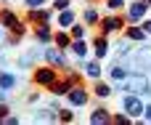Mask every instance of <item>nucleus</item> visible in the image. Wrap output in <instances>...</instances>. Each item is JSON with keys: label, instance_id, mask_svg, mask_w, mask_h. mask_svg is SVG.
<instances>
[{"label": "nucleus", "instance_id": "nucleus-31", "mask_svg": "<svg viewBox=\"0 0 151 125\" xmlns=\"http://www.w3.org/2000/svg\"><path fill=\"white\" fill-rule=\"evenodd\" d=\"M45 3H48V0H24V5H27V8H42Z\"/></svg>", "mask_w": 151, "mask_h": 125}, {"label": "nucleus", "instance_id": "nucleus-13", "mask_svg": "<svg viewBox=\"0 0 151 125\" xmlns=\"http://www.w3.org/2000/svg\"><path fill=\"white\" fill-rule=\"evenodd\" d=\"M35 123H58V109L53 107H42L35 112Z\"/></svg>", "mask_w": 151, "mask_h": 125}, {"label": "nucleus", "instance_id": "nucleus-23", "mask_svg": "<svg viewBox=\"0 0 151 125\" xmlns=\"http://www.w3.org/2000/svg\"><path fill=\"white\" fill-rule=\"evenodd\" d=\"M69 51L82 61L85 56H88V45H85V40H72V45H69Z\"/></svg>", "mask_w": 151, "mask_h": 125}, {"label": "nucleus", "instance_id": "nucleus-39", "mask_svg": "<svg viewBox=\"0 0 151 125\" xmlns=\"http://www.w3.org/2000/svg\"><path fill=\"white\" fill-rule=\"evenodd\" d=\"M0 3H8V0H0Z\"/></svg>", "mask_w": 151, "mask_h": 125}, {"label": "nucleus", "instance_id": "nucleus-3", "mask_svg": "<svg viewBox=\"0 0 151 125\" xmlns=\"http://www.w3.org/2000/svg\"><path fill=\"white\" fill-rule=\"evenodd\" d=\"M56 80H58V67H53V64H45V67H35L32 69V83L40 85V88H50Z\"/></svg>", "mask_w": 151, "mask_h": 125}, {"label": "nucleus", "instance_id": "nucleus-29", "mask_svg": "<svg viewBox=\"0 0 151 125\" xmlns=\"http://www.w3.org/2000/svg\"><path fill=\"white\" fill-rule=\"evenodd\" d=\"M111 123H114V125H127V123H133V117L119 112V115H111Z\"/></svg>", "mask_w": 151, "mask_h": 125}, {"label": "nucleus", "instance_id": "nucleus-7", "mask_svg": "<svg viewBox=\"0 0 151 125\" xmlns=\"http://www.w3.org/2000/svg\"><path fill=\"white\" fill-rule=\"evenodd\" d=\"M66 101H69L72 107H85V104L90 101V91L80 83V85H74V88L66 93Z\"/></svg>", "mask_w": 151, "mask_h": 125}, {"label": "nucleus", "instance_id": "nucleus-4", "mask_svg": "<svg viewBox=\"0 0 151 125\" xmlns=\"http://www.w3.org/2000/svg\"><path fill=\"white\" fill-rule=\"evenodd\" d=\"M119 107H122V112H125V115H130L133 120L143 117V109H146L143 96H138V93H125V96L119 99Z\"/></svg>", "mask_w": 151, "mask_h": 125}, {"label": "nucleus", "instance_id": "nucleus-17", "mask_svg": "<svg viewBox=\"0 0 151 125\" xmlns=\"http://www.w3.org/2000/svg\"><path fill=\"white\" fill-rule=\"evenodd\" d=\"M111 93H114V91H111V85H109V83H104L101 77L93 83V96H96V99H109Z\"/></svg>", "mask_w": 151, "mask_h": 125}, {"label": "nucleus", "instance_id": "nucleus-9", "mask_svg": "<svg viewBox=\"0 0 151 125\" xmlns=\"http://www.w3.org/2000/svg\"><path fill=\"white\" fill-rule=\"evenodd\" d=\"M45 61H48V64H53V67H58V69H64V72L72 67V64L66 61V56H64V51H61V48H45Z\"/></svg>", "mask_w": 151, "mask_h": 125}, {"label": "nucleus", "instance_id": "nucleus-5", "mask_svg": "<svg viewBox=\"0 0 151 125\" xmlns=\"http://www.w3.org/2000/svg\"><path fill=\"white\" fill-rule=\"evenodd\" d=\"M125 27H127V19H125L122 13H117V11L101 19V32H104V35H111V32H122Z\"/></svg>", "mask_w": 151, "mask_h": 125}, {"label": "nucleus", "instance_id": "nucleus-22", "mask_svg": "<svg viewBox=\"0 0 151 125\" xmlns=\"http://www.w3.org/2000/svg\"><path fill=\"white\" fill-rule=\"evenodd\" d=\"M82 21H85L88 27H96V24H101V13H98V8H85V13H82Z\"/></svg>", "mask_w": 151, "mask_h": 125}, {"label": "nucleus", "instance_id": "nucleus-19", "mask_svg": "<svg viewBox=\"0 0 151 125\" xmlns=\"http://www.w3.org/2000/svg\"><path fill=\"white\" fill-rule=\"evenodd\" d=\"M74 21H77V16H74V11H72V8L58 11V27H61V29H69Z\"/></svg>", "mask_w": 151, "mask_h": 125}, {"label": "nucleus", "instance_id": "nucleus-10", "mask_svg": "<svg viewBox=\"0 0 151 125\" xmlns=\"http://www.w3.org/2000/svg\"><path fill=\"white\" fill-rule=\"evenodd\" d=\"M35 43H40V45H48V43H53V27H50V21L35 24Z\"/></svg>", "mask_w": 151, "mask_h": 125}, {"label": "nucleus", "instance_id": "nucleus-11", "mask_svg": "<svg viewBox=\"0 0 151 125\" xmlns=\"http://www.w3.org/2000/svg\"><path fill=\"white\" fill-rule=\"evenodd\" d=\"M125 37L133 40V43H143V40L149 37V32L143 29V24H127V27H125Z\"/></svg>", "mask_w": 151, "mask_h": 125}, {"label": "nucleus", "instance_id": "nucleus-2", "mask_svg": "<svg viewBox=\"0 0 151 125\" xmlns=\"http://www.w3.org/2000/svg\"><path fill=\"white\" fill-rule=\"evenodd\" d=\"M0 27L8 29V32L16 35V37H24V35H27V21L19 19L16 11H13V8H5V5L0 8Z\"/></svg>", "mask_w": 151, "mask_h": 125}, {"label": "nucleus", "instance_id": "nucleus-15", "mask_svg": "<svg viewBox=\"0 0 151 125\" xmlns=\"http://www.w3.org/2000/svg\"><path fill=\"white\" fill-rule=\"evenodd\" d=\"M40 56H45V48H42V51H40V48H32L29 53H24V56L19 59V67H21V69H32V64H35Z\"/></svg>", "mask_w": 151, "mask_h": 125}, {"label": "nucleus", "instance_id": "nucleus-34", "mask_svg": "<svg viewBox=\"0 0 151 125\" xmlns=\"http://www.w3.org/2000/svg\"><path fill=\"white\" fill-rule=\"evenodd\" d=\"M141 24H143V29H146V32H149V35H151V19H143Z\"/></svg>", "mask_w": 151, "mask_h": 125}, {"label": "nucleus", "instance_id": "nucleus-1", "mask_svg": "<svg viewBox=\"0 0 151 125\" xmlns=\"http://www.w3.org/2000/svg\"><path fill=\"white\" fill-rule=\"evenodd\" d=\"M117 91L122 93H138V96H146L151 91V83H149V77L143 75V72H130L125 80H119L117 83Z\"/></svg>", "mask_w": 151, "mask_h": 125}, {"label": "nucleus", "instance_id": "nucleus-32", "mask_svg": "<svg viewBox=\"0 0 151 125\" xmlns=\"http://www.w3.org/2000/svg\"><path fill=\"white\" fill-rule=\"evenodd\" d=\"M8 115H11V109H8V107H5V101H3V104H0V123H3Z\"/></svg>", "mask_w": 151, "mask_h": 125}, {"label": "nucleus", "instance_id": "nucleus-26", "mask_svg": "<svg viewBox=\"0 0 151 125\" xmlns=\"http://www.w3.org/2000/svg\"><path fill=\"white\" fill-rule=\"evenodd\" d=\"M130 43H133V40H127V37L119 40V45H117V56H119V59H127V56H130V51H133Z\"/></svg>", "mask_w": 151, "mask_h": 125}, {"label": "nucleus", "instance_id": "nucleus-40", "mask_svg": "<svg viewBox=\"0 0 151 125\" xmlns=\"http://www.w3.org/2000/svg\"><path fill=\"white\" fill-rule=\"evenodd\" d=\"M88 3H96V0H88Z\"/></svg>", "mask_w": 151, "mask_h": 125}, {"label": "nucleus", "instance_id": "nucleus-30", "mask_svg": "<svg viewBox=\"0 0 151 125\" xmlns=\"http://www.w3.org/2000/svg\"><path fill=\"white\" fill-rule=\"evenodd\" d=\"M69 3H72V0H53V11L58 13V11H64V8H69Z\"/></svg>", "mask_w": 151, "mask_h": 125}, {"label": "nucleus", "instance_id": "nucleus-18", "mask_svg": "<svg viewBox=\"0 0 151 125\" xmlns=\"http://www.w3.org/2000/svg\"><path fill=\"white\" fill-rule=\"evenodd\" d=\"M90 123H93V125H106V123H111V112H109L106 107H98V109L90 115Z\"/></svg>", "mask_w": 151, "mask_h": 125}, {"label": "nucleus", "instance_id": "nucleus-35", "mask_svg": "<svg viewBox=\"0 0 151 125\" xmlns=\"http://www.w3.org/2000/svg\"><path fill=\"white\" fill-rule=\"evenodd\" d=\"M143 117L151 123V104H146V109H143Z\"/></svg>", "mask_w": 151, "mask_h": 125}, {"label": "nucleus", "instance_id": "nucleus-27", "mask_svg": "<svg viewBox=\"0 0 151 125\" xmlns=\"http://www.w3.org/2000/svg\"><path fill=\"white\" fill-rule=\"evenodd\" d=\"M58 123H74V112H72V107L58 109Z\"/></svg>", "mask_w": 151, "mask_h": 125}, {"label": "nucleus", "instance_id": "nucleus-20", "mask_svg": "<svg viewBox=\"0 0 151 125\" xmlns=\"http://www.w3.org/2000/svg\"><path fill=\"white\" fill-rule=\"evenodd\" d=\"M82 69H85V75H88L90 80H98V77H101V59H96V61H85Z\"/></svg>", "mask_w": 151, "mask_h": 125}, {"label": "nucleus", "instance_id": "nucleus-28", "mask_svg": "<svg viewBox=\"0 0 151 125\" xmlns=\"http://www.w3.org/2000/svg\"><path fill=\"white\" fill-rule=\"evenodd\" d=\"M104 5H106L109 11H117V13H119V11H122V8H125L127 3H125V0H106Z\"/></svg>", "mask_w": 151, "mask_h": 125}, {"label": "nucleus", "instance_id": "nucleus-38", "mask_svg": "<svg viewBox=\"0 0 151 125\" xmlns=\"http://www.w3.org/2000/svg\"><path fill=\"white\" fill-rule=\"evenodd\" d=\"M0 40H3V27H0Z\"/></svg>", "mask_w": 151, "mask_h": 125}, {"label": "nucleus", "instance_id": "nucleus-21", "mask_svg": "<svg viewBox=\"0 0 151 125\" xmlns=\"http://www.w3.org/2000/svg\"><path fill=\"white\" fill-rule=\"evenodd\" d=\"M0 88H3V91H13V88H16V75L0 69Z\"/></svg>", "mask_w": 151, "mask_h": 125}, {"label": "nucleus", "instance_id": "nucleus-36", "mask_svg": "<svg viewBox=\"0 0 151 125\" xmlns=\"http://www.w3.org/2000/svg\"><path fill=\"white\" fill-rule=\"evenodd\" d=\"M5 96H8V91H3V88H0V104L5 101Z\"/></svg>", "mask_w": 151, "mask_h": 125}, {"label": "nucleus", "instance_id": "nucleus-33", "mask_svg": "<svg viewBox=\"0 0 151 125\" xmlns=\"http://www.w3.org/2000/svg\"><path fill=\"white\" fill-rule=\"evenodd\" d=\"M3 123H5V125H19V117H16V115H8Z\"/></svg>", "mask_w": 151, "mask_h": 125}, {"label": "nucleus", "instance_id": "nucleus-14", "mask_svg": "<svg viewBox=\"0 0 151 125\" xmlns=\"http://www.w3.org/2000/svg\"><path fill=\"white\" fill-rule=\"evenodd\" d=\"M93 53H96V59H106V56H109V40H106L104 32L93 40Z\"/></svg>", "mask_w": 151, "mask_h": 125}, {"label": "nucleus", "instance_id": "nucleus-12", "mask_svg": "<svg viewBox=\"0 0 151 125\" xmlns=\"http://www.w3.org/2000/svg\"><path fill=\"white\" fill-rule=\"evenodd\" d=\"M72 88H74V83H72V80H69V77L64 75V77H58V80H56V83H53V85H50L48 91H50V93H53V96L58 99V96H66V93H69Z\"/></svg>", "mask_w": 151, "mask_h": 125}, {"label": "nucleus", "instance_id": "nucleus-8", "mask_svg": "<svg viewBox=\"0 0 151 125\" xmlns=\"http://www.w3.org/2000/svg\"><path fill=\"white\" fill-rule=\"evenodd\" d=\"M53 8H27V24H42L53 19Z\"/></svg>", "mask_w": 151, "mask_h": 125}, {"label": "nucleus", "instance_id": "nucleus-25", "mask_svg": "<svg viewBox=\"0 0 151 125\" xmlns=\"http://www.w3.org/2000/svg\"><path fill=\"white\" fill-rule=\"evenodd\" d=\"M85 32H88V24L82 27V24H77V21H74V24L69 27V35H72L74 40H85Z\"/></svg>", "mask_w": 151, "mask_h": 125}, {"label": "nucleus", "instance_id": "nucleus-37", "mask_svg": "<svg viewBox=\"0 0 151 125\" xmlns=\"http://www.w3.org/2000/svg\"><path fill=\"white\" fill-rule=\"evenodd\" d=\"M143 3H146V5H149V8H151V0H143Z\"/></svg>", "mask_w": 151, "mask_h": 125}, {"label": "nucleus", "instance_id": "nucleus-6", "mask_svg": "<svg viewBox=\"0 0 151 125\" xmlns=\"http://www.w3.org/2000/svg\"><path fill=\"white\" fill-rule=\"evenodd\" d=\"M146 13H149V5H146L143 0H133V3H127V8H125L127 24H141V21L146 19Z\"/></svg>", "mask_w": 151, "mask_h": 125}, {"label": "nucleus", "instance_id": "nucleus-24", "mask_svg": "<svg viewBox=\"0 0 151 125\" xmlns=\"http://www.w3.org/2000/svg\"><path fill=\"white\" fill-rule=\"evenodd\" d=\"M127 75H130V69H127L125 64H122V67H119V64H114V67L109 69V77H111L114 83H119V80H125Z\"/></svg>", "mask_w": 151, "mask_h": 125}, {"label": "nucleus", "instance_id": "nucleus-16", "mask_svg": "<svg viewBox=\"0 0 151 125\" xmlns=\"http://www.w3.org/2000/svg\"><path fill=\"white\" fill-rule=\"evenodd\" d=\"M72 35H69V29H61V32H53V45L56 48H61V51H66L69 45H72Z\"/></svg>", "mask_w": 151, "mask_h": 125}]
</instances>
